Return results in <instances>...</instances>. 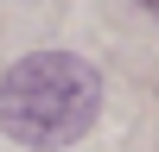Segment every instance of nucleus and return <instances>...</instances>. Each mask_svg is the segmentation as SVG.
<instances>
[{
    "label": "nucleus",
    "instance_id": "2",
    "mask_svg": "<svg viewBox=\"0 0 159 152\" xmlns=\"http://www.w3.org/2000/svg\"><path fill=\"white\" fill-rule=\"evenodd\" d=\"M147 6H153V13H159V0H147Z\"/></svg>",
    "mask_w": 159,
    "mask_h": 152
},
{
    "label": "nucleus",
    "instance_id": "1",
    "mask_svg": "<svg viewBox=\"0 0 159 152\" xmlns=\"http://www.w3.org/2000/svg\"><path fill=\"white\" fill-rule=\"evenodd\" d=\"M102 114V76L70 51H32L0 76V127L19 146L57 152L83 139Z\"/></svg>",
    "mask_w": 159,
    "mask_h": 152
}]
</instances>
